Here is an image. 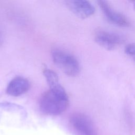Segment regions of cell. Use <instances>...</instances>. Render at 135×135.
<instances>
[{
	"label": "cell",
	"instance_id": "cell-4",
	"mask_svg": "<svg viewBox=\"0 0 135 135\" xmlns=\"http://www.w3.org/2000/svg\"><path fill=\"white\" fill-rule=\"evenodd\" d=\"M94 40L100 46L109 51L114 50L122 42V38L119 35L103 30L96 32Z\"/></svg>",
	"mask_w": 135,
	"mask_h": 135
},
{
	"label": "cell",
	"instance_id": "cell-3",
	"mask_svg": "<svg viewBox=\"0 0 135 135\" xmlns=\"http://www.w3.org/2000/svg\"><path fill=\"white\" fill-rule=\"evenodd\" d=\"M72 128L77 135H96L94 125L91 118L81 112H74L69 118Z\"/></svg>",
	"mask_w": 135,
	"mask_h": 135
},
{
	"label": "cell",
	"instance_id": "cell-6",
	"mask_svg": "<svg viewBox=\"0 0 135 135\" xmlns=\"http://www.w3.org/2000/svg\"><path fill=\"white\" fill-rule=\"evenodd\" d=\"M65 3L68 8L81 18H88L92 16L95 12V7L89 1H67Z\"/></svg>",
	"mask_w": 135,
	"mask_h": 135
},
{
	"label": "cell",
	"instance_id": "cell-10",
	"mask_svg": "<svg viewBox=\"0 0 135 135\" xmlns=\"http://www.w3.org/2000/svg\"><path fill=\"white\" fill-rule=\"evenodd\" d=\"M2 43H3V38H2V35H1V34L0 33V46L2 45Z\"/></svg>",
	"mask_w": 135,
	"mask_h": 135
},
{
	"label": "cell",
	"instance_id": "cell-2",
	"mask_svg": "<svg viewBox=\"0 0 135 135\" xmlns=\"http://www.w3.org/2000/svg\"><path fill=\"white\" fill-rule=\"evenodd\" d=\"M52 57L55 65L69 76H76L80 71V64L71 53L60 49L52 51Z\"/></svg>",
	"mask_w": 135,
	"mask_h": 135
},
{
	"label": "cell",
	"instance_id": "cell-11",
	"mask_svg": "<svg viewBox=\"0 0 135 135\" xmlns=\"http://www.w3.org/2000/svg\"><path fill=\"white\" fill-rule=\"evenodd\" d=\"M133 7H134V9H135V3H134V4H133Z\"/></svg>",
	"mask_w": 135,
	"mask_h": 135
},
{
	"label": "cell",
	"instance_id": "cell-8",
	"mask_svg": "<svg viewBox=\"0 0 135 135\" xmlns=\"http://www.w3.org/2000/svg\"><path fill=\"white\" fill-rule=\"evenodd\" d=\"M43 74L49 87L54 86L60 83L58 76L54 71L50 69H45L43 71Z\"/></svg>",
	"mask_w": 135,
	"mask_h": 135
},
{
	"label": "cell",
	"instance_id": "cell-9",
	"mask_svg": "<svg viewBox=\"0 0 135 135\" xmlns=\"http://www.w3.org/2000/svg\"><path fill=\"white\" fill-rule=\"evenodd\" d=\"M125 53L135 62V43L127 45L124 50Z\"/></svg>",
	"mask_w": 135,
	"mask_h": 135
},
{
	"label": "cell",
	"instance_id": "cell-5",
	"mask_svg": "<svg viewBox=\"0 0 135 135\" xmlns=\"http://www.w3.org/2000/svg\"><path fill=\"white\" fill-rule=\"evenodd\" d=\"M98 2L100 9L109 21L121 27L129 26L130 22L127 18L123 14L114 9L107 2L99 1Z\"/></svg>",
	"mask_w": 135,
	"mask_h": 135
},
{
	"label": "cell",
	"instance_id": "cell-1",
	"mask_svg": "<svg viewBox=\"0 0 135 135\" xmlns=\"http://www.w3.org/2000/svg\"><path fill=\"white\" fill-rule=\"evenodd\" d=\"M41 111L47 115H60L66 110L69 105V99L65 90L60 83L49 87L40 100Z\"/></svg>",
	"mask_w": 135,
	"mask_h": 135
},
{
	"label": "cell",
	"instance_id": "cell-7",
	"mask_svg": "<svg viewBox=\"0 0 135 135\" xmlns=\"http://www.w3.org/2000/svg\"><path fill=\"white\" fill-rule=\"evenodd\" d=\"M30 88V83L27 79L17 76L9 82L6 88V93L11 96L18 97L26 92Z\"/></svg>",
	"mask_w": 135,
	"mask_h": 135
}]
</instances>
